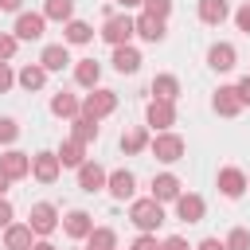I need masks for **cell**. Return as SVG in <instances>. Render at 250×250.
I'll use <instances>...</instances> for the list:
<instances>
[{
	"label": "cell",
	"mask_w": 250,
	"mask_h": 250,
	"mask_svg": "<svg viewBox=\"0 0 250 250\" xmlns=\"http://www.w3.org/2000/svg\"><path fill=\"white\" fill-rule=\"evenodd\" d=\"M86 250H90V246H86Z\"/></svg>",
	"instance_id": "c3c4849f"
},
{
	"label": "cell",
	"mask_w": 250,
	"mask_h": 250,
	"mask_svg": "<svg viewBox=\"0 0 250 250\" xmlns=\"http://www.w3.org/2000/svg\"><path fill=\"white\" fill-rule=\"evenodd\" d=\"M148 141H152V137H148V129H145V125H137V129H129V133L121 137V152H125V156H137V152H145V148H148Z\"/></svg>",
	"instance_id": "f1b7e54d"
},
{
	"label": "cell",
	"mask_w": 250,
	"mask_h": 250,
	"mask_svg": "<svg viewBox=\"0 0 250 250\" xmlns=\"http://www.w3.org/2000/svg\"><path fill=\"white\" fill-rule=\"evenodd\" d=\"M74 129H70V137L74 141H82V145H90V141H98V121L94 117H86V113H78L74 121H70Z\"/></svg>",
	"instance_id": "f546056e"
},
{
	"label": "cell",
	"mask_w": 250,
	"mask_h": 250,
	"mask_svg": "<svg viewBox=\"0 0 250 250\" xmlns=\"http://www.w3.org/2000/svg\"><path fill=\"white\" fill-rule=\"evenodd\" d=\"M90 250H117V230L113 227H94L90 238H86Z\"/></svg>",
	"instance_id": "4dcf8cb0"
},
{
	"label": "cell",
	"mask_w": 250,
	"mask_h": 250,
	"mask_svg": "<svg viewBox=\"0 0 250 250\" xmlns=\"http://www.w3.org/2000/svg\"><path fill=\"white\" fill-rule=\"evenodd\" d=\"M0 172H4L8 180H23V176H31V156L20 152V148H8V152L0 156Z\"/></svg>",
	"instance_id": "4fadbf2b"
},
{
	"label": "cell",
	"mask_w": 250,
	"mask_h": 250,
	"mask_svg": "<svg viewBox=\"0 0 250 250\" xmlns=\"http://www.w3.org/2000/svg\"><path fill=\"white\" fill-rule=\"evenodd\" d=\"M211 105H215L219 117H238V113H242V98H238L234 86H219L215 98H211Z\"/></svg>",
	"instance_id": "2e32d148"
},
{
	"label": "cell",
	"mask_w": 250,
	"mask_h": 250,
	"mask_svg": "<svg viewBox=\"0 0 250 250\" xmlns=\"http://www.w3.org/2000/svg\"><path fill=\"white\" fill-rule=\"evenodd\" d=\"M55 156H59L62 168H82V164H86V145L74 141V137H66V141L55 148Z\"/></svg>",
	"instance_id": "44dd1931"
},
{
	"label": "cell",
	"mask_w": 250,
	"mask_h": 250,
	"mask_svg": "<svg viewBox=\"0 0 250 250\" xmlns=\"http://www.w3.org/2000/svg\"><path fill=\"white\" fill-rule=\"evenodd\" d=\"M105 180H109V172H105L98 160H86V164L78 168V188H82V191H90V195H94V191H102V188H105Z\"/></svg>",
	"instance_id": "e0dca14e"
},
{
	"label": "cell",
	"mask_w": 250,
	"mask_h": 250,
	"mask_svg": "<svg viewBox=\"0 0 250 250\" xmlns=\"http://www.w3.org/2000/svg\"><path fill=\"white\" fill-rule=\"evenodd\" d=\"M246 188H250V180H246L242 168H219V191H223L227 199H238Z\"/></svg>",
	"instance_id": "d6986e66"
},
{
	"label": "cell",
	"mask_w": 250,
	"mask_h": 250,
	"mask_svg": "<svg viewBox=\"0 0 250 250\" xmlns=\"http://www.w3.org/2000/svg\"><path fill=\"white\" fill-rule=\"evenodd\" d=\"M234 90H238L242 105H250V74H246V78H238V82H234Z\"/></svg>",
	"instance_id": "b9f144b4"
},
{
	"label": "cell",
	"mask_w": 250,
	"mask_h": 250,
	"mask_svg": "<svg viewBox=\"0 0 250 250\" xmlns=\"http://www.w3.org/2000/svg\"><path fill=\"white\" fill-rule=\"evenodd\" d=\"M223 246H227V250H250V230H246V227H234V230L223 238Z\"/></svg>",
	"instance_id": "d6a6232c"
},
{
	"label": "cell",
	"mask_w": 250,
	"mask_h": 250,
	"mask_svg": "<svg viewBox=\"0 0 250 250\" xmlns=\"http://www.w3.org/2000/svg\"><path fill=\"white\" fill-rule=\"evenodd\" d=\"M31 246H35V234H31L27 223H12V227H4V250H31Z\"/></svg>",
	"instance_id": "7402d4cb"
},
{
	"label": "cell",
	"mask_w": 250,
	"mask_h": 250,
	"mask_svg": "<svg viewBox=\"0 0 250 250\" xmlns=\"http://www.w3.org/2000/svg\"><path fill=\"white\" fill-rule=\"evenodd\" d=\"M145 121H148V129L152 133H168L172 125H176V105L172 102H148V109H145Z\"/></svg>",
	"instance_id": "52a82bcc"
},
{
	"label": "cell",
	"mask_w": 250,
	"mask_h": 250,
	"mask_svg": "<svg viewBox=\"0 0 250 250\" xmlns=\"http://www.w3.org/2000/svg\"><path fill=\"white\" fill-rule=\"evenodd\" d=\"M129 250H160V242H156V234H137Z\"/></svg>",
	"instance_id": "74e56055"
},
{
	"label": "cell",
	"mask_w": 250,
	"mask_h": 250,
	"mask_svg": "<svg viewBox=\"0 0 250 250\" xmlns=\"http://www.w3.org/2000/svg\"><path fill=\"white\" fill-rule=\"evenodd\" d=\"M141 8H145L148 16H156V20H164V23H168V16H172V0H145Z\"/></svg>",
	"instance_id": "836d02e7"
},
{
	"label": "cell",
	"mask_w": 250,
	"mask_h": 250,
	"mask_svg": "<svg viewBox=\"0 0 250 250\" xmlns=\"http://www.w3.org/2000/svg\"><path fill=\"white\" fill-rule=\"evenodd\" d=\"M195 250H227V246H223V238H215V234H211V238H203Z\"/></svg>",
	"instance_id": "7bdbcfd3"
},
{
	"label": "cell",
	"mask_w": 250,
	"mask_h": 250,
	"mask_svg": "<svg viewBox=\"0 0 250 250\" xmlns=\"http://www.w3.org/2000/svg\"><path fill=\"white\" fill-rule=\"evenodd\" d=\"M16 47H20V39L12 31H0V62H12L16 59Z\"/></svg>",
	"instance_id": "e575fe53"
},
{
	"label": "cell",
	"mask_w": 250,
	"mask_h": 250,
	"mask_svg": "<svg viewBox=\"0 0 250 250\" xmlns=\"http://www.w3.org/2000/svg\"><path fill=\"white\" fill-rule=\"evenodd\" d=\"M43 20H55V23L74 20V0H47L43 4Z\"/></svg>",
	"instance_id": "1f68e13d"
},
{
	"label": "cell",
	"mask_w": 250,
	"mask_h": 250,
	"mask_svg": "<svg viewBox=\"0 0 250 250\" xmlns=\"http://www.w3.org/2000/svg\"><path fill=\"white\" fill-rule=\"evenodd\" d=\"M133 188H137V176H133L129 168H113L109 180H105V191H109L113 199H133Z\"/></svg>",
	"instance_id": "ac0fdd59"
},
{
	"label": "cell",
	"mask_w": 250,
	"mask_h": 250,
	"mask_svg": "<svg viewBox=\"0 0 250 250\" xmlns=\"http://www.w3.org/2000/svg\"><path fill=\"white\" fill-rule=\"evenodd\" d=\"M180 191H184L180 176H172V172L152 176V199H156V203H176V199H180Z\"/></svg>",
	"instance_id": "7c38bea8"
},
{
	"label": "cell",
	"mask_w": 250,
	"mask_h": 250,
	"mask_svg": "<svg viewBox=\"0 0 250 250\" xmlns=\"http://www.w3.org/2000/svg\"><path fill=\"white\" fill-rule=\"evenodd\" d=\"M8 184H12V180H8L4 172H0V199H4V191H8Z\"/></svg>",
	"instance_id": "7dc6e473"
},
{
	"label": "cell",
	"mask_w": 250,
	"mask_h": 250,
	"mask_svg": "<svg viewBox=\"0 0 250 250\" xmlns=\"http://www.w3.org/2000/svg\"><path fill=\"white\" fill-rule=\"evenodd\" d=\"M203 215H207L203 195H195V191H180V199H176V219H180V223H199Z\"/></svg>",
	"instance_id": "30bf717a"
},
{
	"label": "cell",
	"mask_w": 250,
	"mask_h": 250,
	"mask_svg": "<svg viewBox=\"0 0 250 250\" xmlns=\"http://www.w3.org/2000/svg\"><path fill=\"white\" fill-rule=\"evenodd\" d=\"M117 4H121V8H125V12H129V8H141V4H145V0H117Z\"/></svg>",
	"instance_id": "bcb514c9"
},
{
	"label": "cell",
	"mask_w": 250,
	"mask_h": 250,
	"mask_svg": "<svg viewBox=\"0 0 250 250\" xmlns=\"http://www.w3.org/2000/svg\"><path fill=\"white\" fill-rule=\"evenodd\" d=\"M133 35H141L145 43H160V39L168 35V27H164V20L141 12V16H133Z\"/></svg>",
	"instance_id": "8fae6325"
},
{
	"label": "cell",
	"mask_w": 250,
	"mask_h": 250,
	"mask_svg": "<svg viewBox=\"0 0 250 250\" xmlns=\"http://www.w3.org/2000/svg\"><path fill=\"white\" fill-rule=\"evenodd\" d=\"M234 62H238L234 43H211V51H207V66H211V70L227 74V70H234Z\"/></svg>",
	"instance_id": "9a60e30c"
},
{
	"label": "cell",
	"mask_w": 250,
	"mask_h": 250,
	"mask_svg": "<svg viewBox=\"0 0 250 250\" xmlns=\"http://www.w3.org/2000/svg\"><path fill=\"white\" fill-rule=\"evenodd\" d=\"M31 250H59V246H55V242H47V238H39V242H35Z\"/></svg>",
	"instance_id": "f6af8a7d"
},
{
	"label": "cell",
	"mask_w": 250,
	"mask_h": 250,
	"mask_svg": "<svg viewBox=\"0 0 250 250\" xmlns=\"http://www.w3.org/2000/svg\"><path fill=\"white\" fill-rule=\"evenodd\" d=\"M160 250H188V238H180V234H168V238L160 242Z\"/></svg>",
	"instance_id": "60d3db41"
},
{
	"label": "cell",
	"mask_w": 250,
	"mask_h": 250,
	"mask_svg": "<svg viewBox=\"0 0 250 250\" xmlns=\"http://www.w3.org/2000/svg\"><path fill=\"white\" fill-rule=\"evenodd\" d=\"M62 230H66V238L86 242V238H90V230H94V215H90V211H82V207H74V211H66Z\"/></svg>",
	"instance_id": "9c48e42d"
},
{
	"label": "cell",
	"mask_w": 250,
	"mask_h": 250,
	"mask_svg": "<svg viewBox=\"0 0 250 250\" xmlns=\"http://www.w3.org/2000/svg\"><path fill=\"white\" fill-rule=\"evenodd\" d=\"M129 223H133L141 234H156L160 223H164V203H156L152 195L133 199V203H129Z\"/></svg>",
	"instance_id": "6da1fadb"
},
{
	"label": "cell",
	"mask_w": 250,
	"mask_h": 250,
	"mask_svg": "<svg viewBox=\"0 0 250 250\" xmlns=\"http://www.w3.org/2000/svg\"><path fill=\"white\" fill-rule=\"evenodd\" d=\"M12 219H16L12 203H8V199H0V230H4V227H12Z\"/></svg>",
	"instance_id": "ab89813d"
},
{
	"label": "cell",
	"mask_w": 250,
	"mask_h": 250,
	"mask_svg": "<svg viewBox=\"0 0 250 250\" xmlns=\"http://www.w3.org/2000/svg\"><path fill=\"white\" fill-rule=\"evenodd\" d=\"M51 113H55V117H66V121H74V117L82 113V98H78V94H66V90H59V94H51Z\"/></svg>",
	"instance_id": "ffe728a7"
},
{
	"label": "cell",
	"mask_w": 250,
	"mask_h": 250,
	"mask_svg": "<svg viewBox=\"0 0 250 250\" xmlns=\"http://www.w3.org/2000/svg\"><path fill=\"white\" fill-rule=\"evenodd\" d=\"M43 27H47L43 12H20V16H16L12 35H16L20 43H31V39H43Z\"/></svg>",
	"instance_id": "8992f818"
},
{
	"label": "cell",
	"mask_w": 250,
	"mask_h": 250,
	"mask_svg": "<svg viewBox=\"0 0 250 250\" xmlns=\"http://www.w3.org/2000/svg\"><path fill=\"white\" fill-rule=\"evenodd\" d=\"M98 78H102V62H98V59H78V62H74V82H78V86L98 90Z\"/></svg>",
	"instance_id": "484cf974"
},
{
	"label": "cell",
	"mask_w": 250,
	"mask_h": 250,
	"mask_svg": "<svg viewBox=\"0 0 250 250\" xmlns=\"http://www.w3.org/2000/svg\"><path fill=\"white\" fill-rule=\"evenodd\" d=\"M16 137H20L16 117H0V145H16Z\"/></svg>",
	"instance_id": "d590c367"
},
{
	"label": "cell",
	"mask_w": 250,
	"mask_h": 250,
	"mask_svg": "<svg viewBox=\"0 0 250 250\" xmlns=\"http://www.w3.org/2000/svg\"><path fill=\"white\" fill-rule=\"evenodd\" d=\"M0 12H23V0H0Z\"/></svg>",
	"instance_id": "ee69618b"
},
{
	"label": "cell",
	"mask_w": 250,
	"mask_h": 250,
	"mask_svg": "<svg viewBox=\"0 0 250 250\" xmlns=\"http://www.w3.org/2000/svg\"><path fill=\"white\" fill-rule=\"evenodd\" d=\"M148 90H152L156 102H172V105H176V98H180V78H176V74H156Z\"/></svg>",
	"instance_id": "4316f807"
},
{
	"label": "cell",
	"mask_w": 250,
	"mask_h": 250,
	"mask_svg": "<svg viewBox=\"0 0 250 250\" xmlns=\"http://www.w3.org/2000/svg\"><path fill=\"white\" fill-rule=\"evenodd\" d=\"M109 47H125L129 39H133V16L129 12H121V16H105V23H102V31H98Z\"/></svg>",
	"instance_id": "3957f363"
},
{
	"label": "cell",
	"mask_w": 250,
	"mask_h": 250,
	"mask_svg": "<svg viewBox=\"0 0 250 250\" xmlns=\"http://www.w3.org/2000/svg\"><path fill=\"white\" fill-rule=\"evenodd\" d=\"M148 152L160 160V164H176V160H184V152H188V145H184V137L180 133H152V141H148Z\"/></svg>",
	"instance_id": "7a4b0ae2"
},
{
	"label": "cell",
	"mask_w": 250,
	"mask_h": 250,
	"mask_svg": "<svg viewBox=\"0 0 250 250\" xmlns=\"http://www.w3.org/2000/svg\"><path fill=\"white\" fill-rule=\"evenodd\" d=\"M39 66H43L47 74L66 70V66H70V47H66V43H47L43 55H39Z\"/></svg>",
	"instance_id": "5bb4252c"
},
{
	"label": "cell",
	"mask_w": 250,
	"mask_h": 250,
	"mask_svg": "<svg viewBox=\"0 0 250 250\" xmlns=\"http://www.w3.org/2000/svg\"><path fill=\"white\" fill-rule=\"evenodd\" d=\"M94 39V27L86 23V20H66L62 23V43L66 47H82V43H90Z\"/></svg>",
	"instance_id": "d4e9b609"
},
{
	"label": "cell",
	"mask_w": 250,
	"mask_h": 250,
	"mask_svg": "<svg viewBox=\"0 0 250 250\" xmlns=\"http://www.w3.org/2000/svg\"><path fill=\"white\" fill-rule=\"evenodd\" d=\"M27 227H31V234L35 238H47L55 227H59V211H55V203H31V211H27Z\"/></svg>",
	"instance_id": "277c9868"
},
{
	"label": "cell",
	"mask_w": 250,
	"mask_h": 250,
	"mask_svg": "<svg viewBox=\"0 0 250 250\" xmlns=\"http://www.w3.org/2000/svg\"><path fill=\"white\" fill-rule=\"evenodd\" d=\"M113 109H117V94H113V90H102V86H98V90H90V94L82 98V113L94 117V121L109 117Z\"/></svg>",
	"instance_id": "5b68a950"
},
{
	"label": "cell",
	"mask_w": 250,
	"mask_h": 250,
	"mask_svg": "<svg viewBox=\"0 0 250 250\" xmlns=\"http://www.w3.org/2000/svg\"><path fill=\"white\" fill-rule=\"evenodd\" d=\"M113 70H117V74H137V70H141V51H137L133 43L113 47Z\"/></svg>",
	"instance_id": "603a6c76"
},
{
	"label": "cell",
	"mask_w": 250,
	"mask_h": 250,
	"mask_svg": "<svg viewBox=\"0 0 250 250\" xmlns=\"http://www.w3.org/2000/svg\"><path fill=\"white\" fill-rule=\"evenodd\" d=\"M234 23H238V31H246V35H250V0L234 12Z\"/></svg>",
	"instance_id": "f35d334b"
},
{
	"label": "cell",
	"mask_w": 250,
	"mask_h": 250,
	"mask_svg": "<svg viewBox=\"0 0 250 250\" xmlns=\"http://www.w3.org/2000/svg\"><path fill=\"white\" fill-rule=\"evenodd\" d=\"M199 20L207 27H219L223 20H230V0H199Z\"/></svg>",
	"instance_id": "cb8c5ba5"
},
{
	"label": "cell",
	"mask_w": 250,
	"mask_h": 250,
	"mask_svg": "<svg viewBox=\"0 0 250 250\" xmlns=\"http://www.w3.org/2000/svg\"><path fill=\"white\" fill-rule=\"evenodd\" d=\"M59 172H62V164H59V156H55L51 148H43V152L31 156V176H35L39 184H55Z\"/></svg>",
	"instance_id": "ba28073f"
},
{
	"label": "cell",
	"mask_w": 250,
	"mask_h": 250,
	"mask_svg": "<svg viewBox=\"0 0 250 250\" xmlns=\"http://www.w3.org/2000/svg\"><path fill=\"white\" fill-rule=\"evenodd\" d=\"M16 86V70H12V62H0V94H8Z\"/></svg>",
	"instance_id": "8d00e7d4"
},
{
	"label": "cell",
	"mask_w": 250,
	"mask_h": 250,
	"mask_svg": "<svg viewBox=\"0 0 250 250\" xmlns=\"http://www.w3.org/2000/svg\"><path fill=\"white\" fill-rule=\"evenodd\" d=\"M16 82L31 94V90H43L47 86V70L39 66V62H27V66H20V74H16Z\"/></svg>",
	"instance_id": "83f0119b"
}]
</instances>
